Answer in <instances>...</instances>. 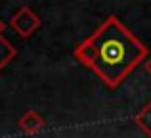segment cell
<instances>
[{
	"instance_id": "cell-1",
	"label": "cell",
	"mask_w": 151,
	"mask_h": 138,
	"mask_svg": "<svg viewBox=\"0 0 151 138\" xmlns=\"http://www.w3.org/2000/svg\"><path fill=\"white\" fill-rule=\"evenodd\" d=\"M73 56L107 88H117L138 65L147 61L149 50L117 15H107L101 25L75 48Z\"/></svg>"
},
{
	"instance_id": "cell-2",
	"label": "cell",
	"mask_w": 151,
	"mask_h": 138,
	"mask_svg": "<svg viewBox=\"0 0 151 138\" xmlns=\"http://www.w3.org/2000/svg\"><path fill=\"white\" fill-rule=\"evenodd\" d=\"M40 23H42L40 17H38L31 8L23 6V8H19V10L10 17L8 25H10L21 38H29L31 35L37 33V29L40 27Z\"/></svg>"
},
{
	"instance_id": "cell-3",
	"label": "cell",
	"mask_w": 151,
	"mask_h": 138,
	"mask_svg": "<svg viewBox=\"0 0 151 138\" xmlns=\"http://www.w3.org/2000/svg\"><path fill=\"white\" fill-rule=\"evenodd\" d=\"M44 125H46L44 117L38 111H35V109H27L17 121V127L21 129L25 134H38V132L44 129Z\"/></svg>"
},
{
	"instance_id": "cell-4",
	"label": "cell",
	"mask_w": 151,
	"mask_h": 138,
	"mask_svg": "<svg viewBox=\"0 0 151 138\" xmlns=\"http://www.w3.org/2000/svg\"><path fill=\"white\" fill-rule=\"evenodd\" d=\"M15 56H17V50H15V46L2 35V37H0V73L6 69V65L10 64V61L14 60Z\"/></svg>"
},
{
	"instance_id": "cell-5",
	"label": "cell",
	"mask_w": 151,
	"mask_h": 138,
	"mask_svg": "<svg viewBox=\"0 0 151 138\" xmlns=\"http://www.w3.org/2000/svg\"><path fill=\"white\" fill-rule=\"evenodd\" d=\"M134 123L142 129V132H144L145 136L151 138V102H147V104H145L144 108L136 113Z\"/></svg>"
},
{
	"instance_id": "cell-6",
	"label": "cell",
	"mask_w": 151,
	"mask_h": 138,
	"mask_svg": "<svg viewBox=\"0 0 151 138\" xmlns=\"http://www.w3.org/2000/svg\"><path fill=\"white\" fill-rule=\"evenodd\" d=\"M144 67H145V71H147V73L151 75V58H149V60H147V61L144 64Z\"/></svg>"
},
{
	"instance_id": "cell-7",
	"label": "cell",
	"mask_w": 151,
	"mask_h": 138,
	"mask_svg": "<svg viewBox=\"0 0 151 138\" xmlns=\"http://www.w3.org/2000/svg\"><path fill=\"white\" fill-rule=\"evenodd\" d=\"M4 29H6V23L0 19V37H2V33H4Z\"/></svg>"
}]
</instances>
